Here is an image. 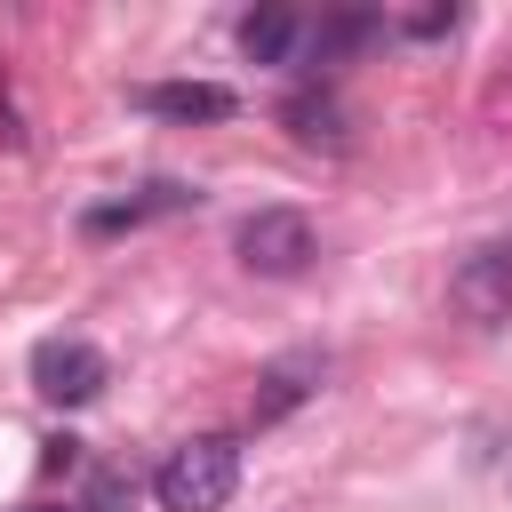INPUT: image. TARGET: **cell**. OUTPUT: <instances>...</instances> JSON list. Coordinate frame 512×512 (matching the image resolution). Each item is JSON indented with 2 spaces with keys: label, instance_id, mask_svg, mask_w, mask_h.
Instances as JSON below:
<instances>
[{
  "label": "cell",
  "instance_id": "obj_1",
  "mask_svg": "<svg viewBox=\"0 0 512 512\" xmlns=\"http://www.w3.org/2000/svg\"><path fill=\"white\" fill-rule=\"evenodd\" d=\"M240 488V440L224 432H200V440H176L152 472V496L160 512H224Z\"/></svg>",
  "mask_w": 512,
  "mask_h": 512
},
{
  "label": "cell",
  "instance_id": "obj_2",
  "mask_svg": "<svg viewBox=\"0 0 512 512\" xmlns=\"http://www.w3.org/2000/svg\"><path fill=\"white\" fill-rule=\"evenodd\" d=\"M232 248H240V264L264 272V280H296V272L320 256V240H312V224H304L296 208H256V216H240Z\"/></svg>",
  "mask_w": 512,
  "mask_h": 512
},
{
  "label": "cell",
  "instance_id": "obj_3",
  "mask_svg": "<svg viewBox=\"0 0 512 512\" xmlns=\"http://www.w3.org/2000/svg\"><path fill=\"white\" fill-rule=\"evenodd\" d=\"M104 384H112V368H104V352L80 344V336H48V344L32 352V392L56 400V408H88Z\"/></svg>",
  "mask_w": 512,
  "mask_h": 512
},
{
  "label": "cell",
  "instance_id": "obj_4",
  "mask_svg": "<svg viewBox=\"0 0 512 512\" xmlns=\"http://www.w3.org/2000/svg\"><path fill=\"white\" fill-rule=\"evenodd\" d=\"M448 296H456V312H464V320H480V328L512 320V240H488V248H472Z\"/></svg>",
  "mask_w": 512,
  "mask_h": 512
},
{
  "label": "cell",
  "instance_id": "obj_5",
  "mask_svg": "<svg viewBox=\"0 0 512 512\" xmlns=\"http://www.w3.org/2000/svg\"><path fill=\"white\" fill-rule=\"evenodd\" d=\"M320 352H280V360H264V376H256V400H248V416L256 424H280L288 408H304L312 392H320Z\"/></svg>",
  "mask_w": 512,
  "mask_h": 512
},
{
  "label": "cell",
  "instance_id": "obj_6",
  "mask_svg": "<svg viewBox=\"0 0 512 512\" xmlns=\"http://www.w3.org/2000/svg\"><path fill=\"white\" fill-rule=\"evenodd\" d=\"M136 104L160 120H232L240 112V96L216 80H160V88H136Z\"/></svg>",
  "mask_w": 512,
  "mask_h": 512
},
{
  "label": "cell",
  "instance_id": "obj_7",
  "mask_svg": "<svg viewBox=\"0 0 512 512\" xmlns=\"http://www.w3.org/2000/svg\"><path fill=\"white\" fill-rule=\"evenodd\" d=\"M304 40H312V24H304L296 8H256V16L240 24V48H248L256 64H296Z\"/></svg>",
  "mask_w": 512,
  "mask_h": 512
},
{
  "label": "cell",
  "instance_id": "obj_8",
  "mask_svg": "<svg viewBox=\"0 0 512 512\" xmlns=\"http://www.w3.org/2000/svg\"><path fill=\"white\" fill-rule=\"evenodd\" d=\"M200 192H184V184H144V200H120V208H96L88 216V232H120V224H144V216H168V208H192Z\"/></svg>",
  "mask_w": 512,
  "mask_h": 512
},
{
  "label": "cell",
  "instance_id": "obj_9",
  "mask_svg": "<svg viewBox=\"0 0 512 512\" xmlns=\"http://www.w3.org/2000/svg\"><path fill=\"white\" fill-rule=\"evenodd\" d=\"M280 120H288V136H296V144H344V112H336L328 96H288V112H280Z\"/></svg>",
  "mask_w": 512,
  "mask_h": 512
},
{
  "label": "cell",
  "instance_id": "obj_10",
  "mask_svg": "<svg viewBox=\"0 0 512 512\" xmlns=\"http://www.w3.org/2000/svg\"><path fill=\"white\" fill-rule=\"evenodd\" d=\"M128 504H136V480H128V472H96L72 512H128Z\"/></svg>",
  "mask_w": 512,
  "mask_h": 512
},
{
  "label": "cell",
  "instance_id": "obj_11",
  "mask_svg": "<svg viewBox=\"0 0 512 512\" xmlns=\"http://www.w3.org/2000/svg\"><path fill=\"white\" fill-rule=\"evenodd\" d=\"M408 32L416 40H440V32H456V8H424V16H408Z\"/></svg>",
  "mask_w": 512,
  "mask_h": 512
},
{
  "label": "cell",
  "instance_id": "obj_12",
  "mask_svg": "<svg viewBox=\"0 0 512 512\" xmlns=\"http://www.w3.org/2000/svg\"><path fill=\"white\" fill-rule=\"evenodd\" d=\"M24 512H72V504H24Z\"/></svg>",
  "mask_w": 512,
  "mask_h": 512
}]
</instances>
